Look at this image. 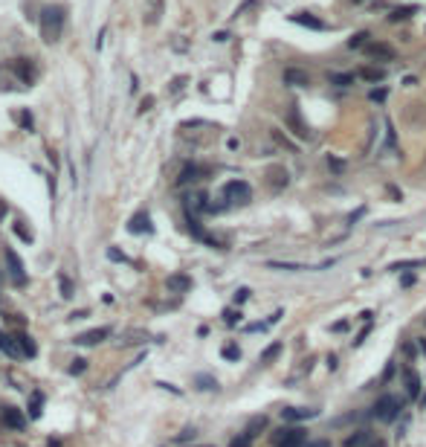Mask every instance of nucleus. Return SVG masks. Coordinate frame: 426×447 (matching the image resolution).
<instances>
[{
	"instance_id": "obj_42",
	"label": "nucleus",
	"mask_w": 426,
	"mask_h": 447,
	"mask_svg": "<svg viewBox=\"0 0 426 447\" xmlns=\"http://www.w3.org/2000/svg\"><path fill=\"white\" fill-rule=\"evenodd\" d=\"M229 447H250V435L244 433V435H238V438H232Z\"/></svg>"
},
{
	"instance_id": "obj_21",
	"label": "nucleus",
	"mask_w": 426,
	"mask_h": 447,
	"mask_svg": "<svg viewBox=\"0 0 426 447\" xmlns=\"http://www.w3.org/2000/svg\"><path fill=\"white\" fill-rule=\"evenodd\" d=\"M162 15V0H148V9H145V24H157Z\"/></svg>"
},
{
	"instance_id": "obj_49",
	"label": "nucleus",
	"mask_w": 426,
	"mask_h": 447,
	"mask_svg": "<svg viewBox=\"0 0 426 447\" xmlns=\"http://www.w3.org/2000/svg\"><path fill=\"white\" fill-rule=\"evenodd\" d=\"M336 366H339V363H336V354H331V357H328V369H331V372H334Z\"/></svg>"
},
{
	"instance_id": "obj_22",
	"label": "nucleus",
	"mask_w": 426,
	"mask_h": 447,
	"mask_svg": "<svg viewBox=\"0 0 426 447\" xmlns=\"http://www.w3.org/2000/svg\"><path fill=\"white\" fill-rule=\"evenodd\" d=\"M267 267H273V270H316L311 264H296V261H267Z\"/></svg>"
},
{
	"instance_id": "obj_13",
	"label": "nucleus",
	"mask_w": 426,
	"mask_h": 447,
	"mask_svg": "<svg viewBox=\"0 0 426 447\" xmlns=\"http://www.w3.org/2000/svg\"><path fill=\"white\" fill-rule=\"evenodd\" d=\"M313 415H319V410H301V407H284L281 410V421L284 424H296V421H305V418H313Z\"/></svg>"
},
{
	"instance_id": "obj_26",
	"label": "nucleus",
	"mask_w": 426,
	"mask_h": 447,
	"mask_svg": "<svg viewBox=\"0 0 426 447\" xmlns=\"http://www.w3.org/2000/svg\"><path fill=\"white\" fill-rule=\"evenodd\" d=\"M195 383H197V389H206V392L218 389V380H215L212 375H195Z\"/></svg>"
},
{
	"instance_id": "obj_30",
	"label": "nucleus",
	"mask_w": 426,
	"mask_h": 447,
	"mask_svg": "<svg viewBox=\"0 0 426 447\" xmlns=\"http://www.w3.org/2000/svg\"><path fill=\"white\" fill-rule=\"evenodd\" d=\"M369 32H357V35H351L348 38V47L351 49H359V47H366V44H369Z\"/></svg>"
},
{
	"instance_id": "obj_29",
	"label": "nucleus",
	"mask_w": 426,
	"mask_h": 447,
	"mask_svg": "<svg viewBox=\"0 0 426 447\" xmlns=\"http://www.w3.org/2000/svg\"><path fill=\"white\" fill-rule=\"evenodd\" d=\"M267 427V415H258V418H253L250 421V427H247V435L253 438V435H258V430H264Z\"/></svg>"
},
{
	"instance_id": "obj_15",
	"label": "nucleus",
	"mask_w": 426,
	"mask_h": 447,
	"mask_svg": "<svg viewBox=\"0 0 426 447\" xmlns=\"http://www.w3.org/2000/svg\"><path fill=\"white\" fill-rule=\"evenodd\" d=\"M377 441V435L369 433V430H357L354 435H348L345 438V447H371Z\"/></svg>"
},
{
	"instance_id": "obj_48",
	"label": "nucleus",
	"mask_w": 426,
	"mask_h": 447,
	"mask_svg": "<svg viewBox=\"0 0 426 447\" xmlns=\"http://www.w3.org/2000/svg\"><path fill=\"white\" fill-rule=\"evenodd\" d=\"M189 438H195V430H183V433H180V438H177V441H189Z\"/></svg>"
},
{
	"instance_id": "obj_28",
	"label": "nucleus",
	"mask_w": 426,
	"mask_h": 447,
	"mask_svg": "<svg viewBox=\"0 0 426 447\" xmlns=\"http://www.w3.org/2000/svg\"><path fill=\"white\" fill-rule=\"evenodd\" d=\"M409 15H415V6H400V9H394V12L389 15V21H392V24H397V21H406Z\"/></svg>"
},
{
	"instance_id": "obj_1",
	"label": "nucleus",
	"mask_w": 426,
	"mask_h": 447,
	"mask_svg": "<svg viewBox=\"0 0 426 447\" xmlns=\"http://www.w3.org/2000/svg\"><path fill=\"white\" fill-rule=\"evenodd\" d=\"M38 26H41V38L46 44H55L61 38V29H64V9L61 6H46L41 18H38Z\"/></svg>"
},
{
	"instance_id": "obj_17",
	"label": "nucleus",
	"mask_w": 426,
	"mask_h": 447,
	"mask_svg": "<svg viewBox=\"0 0 426 447\" xmlns=\"http://www.w3.org/2000/svg\"><path fill=\"white\" fill-rule=\"evenodd\" d=\"M15 337V343L21 346V352H23V357H35L38 354V346H35V340L26 334V331H18V334H12Z\"/></svg>"
},
{
	"instance_id": "obj_44",
	"label": "nucleus",
	"mask_w": 426,
	"mask_h": 447,
	"mask_svg": "<svg viewBox=\"0 0 426 447\" xmlns=\"http://www.w3.org/2000/svg\"><path fill=\"white\" fill-rule=\"evenodd\" d=\"M301 447H331V441H325V438H319V441H305Z\"/></svg>"
},
{
	"instance_id": "obj_2",
	"label": "nucleus",
	"mask_w": 426,
	"mask_h": 447,
	"mask_svg": "<svg viewBox=\"0 0 426 447\" xmlns=\"http://www.w3.org/2000/svg\"><path fill=\"white\" fill-rule=\"evenodd\" d=\"M400 410H403V401L397 398V395H383V398H377V404L371 407V415L383 424H392L394 418L400 415Z\"/></svg>"
},
{
	"instance_id": "obj_10",
	"label": "nucleus",
	"mask_w": 426,
	"mask_h": 447,
	"mask_svg": "<svg viewBox=\"0 0 426 447\" xmlns=\"http://www.w3.org/2000/svg\"><path fill=\"white\" fill-rule=\"evenodd\" d=\"M281 79H284V84H290V87H311V73L299 70V67H287Z\"/></svg>"
},
{
	"instance_id": "obj_5",
	"label": "nucleus",
	"mask_w": 426,
	"mask_h": 447,
	"mask_svg": "<svg viewBox=\"0 0 426 447\" xmlns=\"http://www.w3.org/2000/svg\"><path fill=\"white\" fill-rule=\"evenodd\" d=\"M284 125H287L299 140H311V128H308V122L301 119V114H299V105H290L287 107V114H284Z\"/></svg>"
},
{
	"instance_id": "obj_52",
	"label": "nucleus",
	"mask_w": 426,
	"mask_h": 447,
	"mask_svg": "<svg viewBox=\"0 0 426 447\" xmlns=\"http://www.w3.org/2000/svg\"><path fill=\"white\" fill-rule=\"evenodd\" d=\"M206 447H209V444H206Z\"/></svg>"
},
{
	"instance_id": "obj_4",
	"label": "nucleus",
	"mask_w": 426,
	"mask_h": 447,
	"mask_svg": "<svg viewBox=\"0 0 426 447\" xmlns=\"http://www.w3.org/2000/svg\"><path fill=\"white\" fill-rule=\"evenodd\" d=\"M270 441H273V447H301L308 441V433L301 427H281L270 435Z\"/></svg>"
},
{
	"instance_id": "obj_50",
	"label": "nucleus",
	"mask_w": 426,
	"mask_h": 447,
	"mask_svg": "<svg viewBox=\"0 0 426 447\" xmlns=\"http://www.w3.org/2000/svg\"><path fill=\"white\" fill-rule=\"evenodd\" d=\"M420 352H426V340H420Z\"/></svg>"
},
{
	"instance_id": "obj_38",
	"label": "nucleus",
	"mask_w": 426,
	"mask_h": 447,
	"mask_svg": "<svg viewBox=\"0 0 426 447\" xmlns=\"http://www.w3.org/2000/svg\"><path fill=\"white\" fill-rule=\"evenodd\" d=\"M84 369H87V360H84V357H79V360H73V366H70V372H73V375H81Z\"/></svg>"
},
{
	"instance_id": "obj_20",
	"label": "nucleus",
	"mask_w": 426,
	"mask_h": 447,
	"mask_svg": "<svg viewBox=\"0 0 426 447\" xmlns=\"http://www.w3.org/2000/svg\"><path fill=\"white\" fill-rule=\"evenodd\" d=\"M206 175V169H200V165H195V163H189L180 172V177H177V183H195V180H200V177Z\"/></svg>"
},
{
	"instance_id": "obj_41",
	"label": "nucleus",
	"mask_w": 426,
	"mask_h": 447,
	"mask_svg": "<svg viewBox=\"0 0 426 447\" xmlns=\"http://www.w3.org/2000/svg\"><path fill=\"white\" fill-rule=\"evenodd\" d=\"M328 169H334V172H342V169H345V163H342L339 157H328Z\"/></svg>"
},
{
	"instance_id": "obj_25",
	"label": "nucleus",
	"mask_w": 426,
	"mask_h": 447,
	"mask_svg": "<svg viewBox=\"0 0 426 447\" xmlns=\"http://www.w3.org/2000/svg\"><path fill=\"white\" fill-rule=\"evenodd\" d=\"M41 407H44V395H41V392H32V398H29V418H38V415H41Z\"/></svg>"
},
{
	"instance_id": "obj_47",
	"label": "nucleus",
	"mask_w": 426,
	"mask_h": 447,
	"mask_svg": "<svg viewBox=\"0 0 426 447\" xmlns=\"http://www.w3.org/2000/svg\"><path fill=\"white\" fill-rule=\"evenodd\" d=\"M151 105H154V99H151V96H145V99H142V105H139V114H145Z\"/></svg>"
},
{
	"instance_id": "obj_33",
	"label": "nucleus",
	"mask_w": 426,
	"mask_h": 447,
	"mask_svg": "<svg viewBox=\"0 0 426 447\" xmlns=\"http://www.w3.org/2000/svg\"><path fill=\"white\" fill-rule=\"evenodd\" d=\"M223 357H226V360H238V357H241V349H238L235 343H226V346H223Z\"/></svg>"
},
{
	"instance_id": "obj_40",
	"label": "nucleus",
	"mask_w": 426,
	"mask_h": 447,
	"mask_svg": "<svg viewBox=\"0 0 426 447\" xmlns=\"http://www.w3.org/2000/svg\"><path fill=\"white\" fill-rule=\"evenodd\" d=\"M15 233H18V236H21L23 241H32V236H29V230L23 227V221H18V224H15Z\"/></svg>"
},
{
	"instance_id": "obj_3",
	"label": "nucleus",
	"mask_w": 426,
	"mask_h": 447,
	"mask_svg": "<svg viewBox=\"0 0 426 447\" xmlns=\"http://www.w3.org/2000/svg\"><path fill=\"white\" fill-rule=\"evenodd\" d=\"M223 200H229V206H247L253 200V189L247 180H229L223 186Z\"/></svg>"
},
{
	"instance_id": "obj_6",
	"label": "nucleus",
	"mask_w": 426,
	"mask_h": 447,
	"mask_svg": "<svg viewBox=\"0 0 426 447\" xmlns=\"http://www.w3.org/2000/svg\"><path fill=\"white\" fill-rule=\"evenodd\" d=\"M12 70H15L18 84H23V87H32L35 84V64L29 59H18L15 64H12Z\"/></svg>"
},
{
	"instance_id": "obj_23",
	"label": "nucleus",
	"mask_w": 426,
	"mask_h": 447,
	"mask_svg": "<svg viewBox=\"0 0 426 447\" xmlns=\"http://www.w3.org/2000/svg\"><path fill=\"white\" fill-rule=\"evenodd\" d=\"M354 73H328V82L336 84V87H348V84H354Z\"/></svg>"
},
{
	"instance_id": "obj_39",
	"label": "nucleus",
	"mask_w": 426,
	"mask_h": 447,
	"mask_svg": "<svg viewBox=\"0 0 426 447\" xmlns=\"http://www.w3.org/2000/svg\"><path fill=\"white\" fill-rule=\"evenodd\" d=\"M351 328V319H339V322H334V325H331V331H334V334H342V331H348Z\"/></svg>"
},
{
	"instance_id": "obj_27",
	"label": "nucleus",
	"mask_w": 426,
	"mask_h": 447,
	"mask_svg": "<svg viewBox=\"0 0 426 447\" xmlns=\"http://www.w3.org/2000/svg\"><path fill=\"white\" fill-rule=\"evenodd\" d=\"M359 76H362V79H369V82H383V79H386V70H377V67H362Z\"/></svg>"
},
{
	"instance_id": "obj_37",
	"label": "nucleus",
	"mask_w": 426,
	"mask_h": 447,
	"mask_svg": "<svg viewBox=\"0 0 426 447\" xmlns=\"http://www.w3.org/2000/svg\"><path fill=\"white\" fill-rule=\"evenodd\" d=\"M223 319H226V325H238L241 322V311H226Z\"/></svg>"
},
{
	"instance_id": "obj_24",
	"label": "nucleus",
	"mask_w": 426,
	"mask_h": 447,
	"mask_svg": "<svg viewBox=\"0 0 426 447\" xmlns=\"http://www.w3.org/2000/svg\"><path fill=\"white\" fill-rule=\"evenodd\" d=\"M270 134H273V140H276V145H278V148H287L290 154H296V151H299V148H296V145H293V142H290V140H287V137H284V134H281L278 128H270Z\"/></svg>"
},
{
	"instance_id": "obj_16",
	"label": "nucleus",
	"mask_w": 426,
	"mask_h": 447,
	"mask_svg": "<svg viewBox=\"0 0 426 447\" xmlns=\"http://www.w3.org/2000/svg\"><path fill=\"white\" fill-rule=\"evenodd\" d=\"M293 24H301V26H308V29H316V32L328 29V26H325V21L313 18L311 12H296V15H293Z\"/></svg>"
},
{
	"instance_id": "obj_12",
	"label": "nucleus",
	"mask_w": 426,
	"mask_h": 447,
	"mask_svg": "<svg viewBox=\"0 0 426 447\" xmlns=\"http://www.w3.org/2000/svg\"><path fill=\"white\" fill-rule=\"evenodd\" d=\"M6 261H9V276L15 285H26V270H23V261L15 256V250H6Z\"/></svg>"
},
{
	"instance_id": "obj_51",
	"label": "nucleus",
	"mask_w": 426,
	"mask_h": 447,
	"mask_svg": "<svg viewBox=\"0 0 426 447\" xmlns=\"http://www.w3.org/2000/svg\"><path fill=\"white\" fill-rule=\"evenodd\" d=\"M351 3H366V0H351Z\"/></svg>"
},
{
	"instance_id": "obj_8",
	"label": "nucleus",
	"mask_w": 426,
	"mask_h": 447,
	"mask_svg": "<svg viewBox=\"0 0 426 447\" xmlns=\"http://www.w3.org/2000/svg\"><path fill=\"white\" fill-rule=\"evenodd\" d=\"M264 177H267V186H270V192H281V189L290 183V172L284 169V165H270Z\"/></svg>"
},
{
	"instance_id": "obj_32",
	"label": "nucleus",
	"mask_w": 426,
	"mask_h": 447,
	"mask_svg": "<svg viewBox=\"0 0 426 447\" xmlns=\"http://www.w3.org/2000/svg\"><path fill=\"white\" fill-rule=\"evenodd\" d=\"M409 267H423V261H420V259H412V261H394L389 270H409Z\"/></svg>"
},
{
	"instance_id": "obj_31",
	"label": "nucleus",
	"mask_w": 426,
	"mask_h": 447,
	"mask_svg": "<svg viewBox=\"0 0 426 447\" xmlns=\"http://www.w3.org/2000/svg\"><path fill=\"white\" fill-rule=\"evenodd\" d=\"M278 354H281V343H273L264 354H261V363H270V360H276Z\"/></svg>"
},
{
	"instance_id": "obj_9",
	"label": "nucleus",
	"mask_w": 426,
	"mask_h": 447,
	"mask_svg": "<svg viewBox=\"0 0 426 447\" xmlns=\"http://www.w3.org/2000/svg\"><path fill=\"white\" fill-rule=\"evenodd\" d=\"M0 424H3V427H9V430H23V427H26V418L21 415V410H15V407H3V410H0Z\"/></svg>"
},
{
	"instance_id": "obj_45",
	"label": "nucleus",
	"mask_w": 426,
	"mask_h": 447,
	"mask_svg": "<svg viewBox=\"0 0 426 447\" xmlns=\"http://www.w3.org/2000/svg\"><path fill=\"white\" fill-rule=\"evenodd\" d=\"M183 84H186V76L174 79V82H171V90H174V93H177V90H183Z\"/></svg>"
},
{
	"instance_id": "obj_11",
	"label": "nucleus",
	"mask_w": 426,
	"mask_h": 447,
	"mask_svg": "<svg viewBox=\"0 0 426 447\" xmlns=\"http://www.w3.org/2000/svg\"><path fill=\"white\" fill-rule=\"evenodd\" d=\"M366 52L377 61H394V47L392 44H383V41H371L366 44Z\"/></svg>"
},
{
	"instance_id": "obj_14",
	"label": "nucleus",
	"mask_w": 426,
	"mask_h": 447,
	"mask_svg": "<svg viewBox=\"0 0 426 447\" xmlns=\"http://www.w3.org/2000/svg\"><path fill=\"white\" fill-rule=\"evenodd\" d=\"M110 337V328H90V331H84V334H79L76 337V343L79 346H96V343H102V340H107Z\"/></svg>"
},
{
	"instance_id": "obj_34",
	"label": "nucleus",
	"mask_w": 426,
	"mask_h": 447,
	"mask_svg": "<svg viewBox=\"0 0 426 447\" xmlns=\"http://www.w3.org/2000/svg\"><path fill=\"white\" fill-rule=\"evenodd\" d=\"M386 148H394V125H392V119H386Z\"/></svg>"
},
{
	"instance_id": "obj_35",
	"label": "nucleus",
	"mask_w": 426,
	"mask_h": 447,
	"mask_svg": "<svg viewBox=\"0 0 426 447\" xmlns=\"http://www.w3.org/2000/svg\"><path fill=\"white\" fill-rule=\"evenodd\" d=\"M250 294H253L250 288H238V291H235V305H244V302L250 299Z\"/></svg>"
},
{
	"instance_id": "obj_36",
	"label": "nucleus",
	"mask_w": 426,
	"mask_h": 447,
	"mask_svg": "<svg viewBox=\"0 0 426 447\" xmlns=\"http://www.w3.org/2000/svg\"><path fill=\"white\" fill-rule=\"evenodd\" d=\"M371 102H386V96H389V90H386V87H374V90H371Z\"/></svg>"
},
{
	"instance_id": "obj_43",
	"label": "nucleus",
	"mask_w": 426,
	"mask_h": 447,
	"mask_svg": "<svg viewBox=\"0 0 426 447\" xmlns=\"http://www.w3.org/2000/svg\"><path fill=\"white\" fill-rule=\"evenodd\" d=\"M61 294H64V296H73V282H70V279H64V276H61Z\"/></svg>"
},
{
	"instance_id": "obj_19",
	"label": "nucleus",
	"mask_w": 426,
	"mask_h": 447,
	"mask_svg": "<svg viewBox=\"0 0 426 447\" xmlns=\"http://www.w3.org/2000/svg\"><path fill=\"white\" fill-rule=\"evenodd\" d=\"M128 230H131V233H151L148 212H137V215L131 218V224H128Z\"/></svg>"
},
{
	"instance_id": "obj_18",
	"label": "nucleus",
	"mask_w": 426,
	"mask_h": 447,
	"mask_svg": "<svg viewBox=\"0 0 426 447\" xmlns=\"http://www.w3.org/2000/svg\"><path fill=\"white\" fill-rule=\"evenodd\" d=\"M168 291H174V294H186L189 288H192V276H186V273H174V276H168Z\"/></svg>"
},
{
	"instance_id": "obj_7",
	"label": "nucleus",
	"mask_w": 426,
	"mask_h": 447,
	"mask_svg": "<svg viewBox=\"0 0 426 447\" xmlns=\"http://www.w3.org/2000/svg\"><path fill=\"white\" fill-rule=\"evenodd\" d=\"M420 386H423L420 375H417L412 366H403V389H406V398H409V401H417V398H420Z\"/></svg>"
},
{
	"instance_id": "obj_46",
	"label": "nucleus",
	"mask_w": 426,
	"mask_h": 447,
	"mask_svg": "<svg viewBox=\"0 0 426 447\" xmlns=\"http://www.w3.org/2000/svg\"><path fill=\"white\" fill-rule=\"evenodd\" d=\"M369 331H371V325H366V328L359 331V337H357V340H354V346H362V340L369 337Z\"/></svg>"
}]
</instances>
